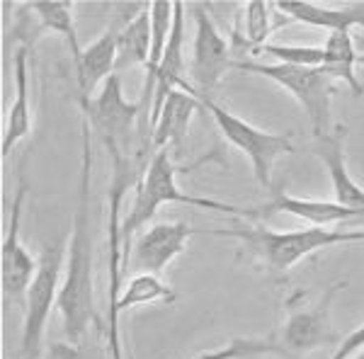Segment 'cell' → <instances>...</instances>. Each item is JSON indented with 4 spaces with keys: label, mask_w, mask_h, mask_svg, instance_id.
Masks as SVG:
<instances>
[{
    "label": "cell",
    "mask_w": 364,
    "mask_h": 359,
    "mask_svg": "<svg viewBox=\"0 0 364 359\" xmlns=\"http://www.w3.org/2000/svg\"><path fill=\"white\" fill-rule=\"evenodd\" d=\"M78 192H75L73 223H70L68 255L63 284L58 294V314L68 343H83L87 331L97 326L95 306V240H92V132L83 122Z\"/></svg>",
    "instance_id": "1"
},
{
    "label": "cell",
    "mask_w": 364,
    "mask_h": 359,
    "mask_svg": "<svg viewBox=\"0 0 364 359\" xmlns=\"http://www.w3.org/2000/svg\"><path fill=\"white\" fill-rule=\"evenodd\" d=\"M216 238H231L240 245V252L250 257L257 267L267 272L284 274L301 262L304 257L318 250L333 248L340 243H364V228L357 231H336V228H291V231H274L262 223L257 226H233V228H211L204 231Z\"/></svg>",
    "instance_id": "2"
},
{
    "label": "cell",
    "mask_w": 364,
    "mask_h": 359,
    "mask_svg": "<svg viewBox=\"0 0 364 359\" xmlns=\"http://www.w3.org/2000/svg\"><path fill=\"white\" fill-rule=\"evenodd\" d=\"M163 204H187V207L197 209H209V211H224V214L233 216H245V219H255L250 209L233 207V204L219 202L211 197H197L185 190H180L178 185V166L173 163V151L170 149H158L154 153L146 170L144 180L139 182V187L134 190V202L122 221V248H124V272L129 267V252L136 240V233L156 216V211Z\"/></svg>",
    "instance_id": "3"
},
{
    "label": "cell",
    "mask_w": 364,
    "mask_h": 359,
    "mask_svg": "<svg viewBox=\"0 0 364 359\" xmlns=\"http://www.w3.org/2000/svg\"><path fill=\"white\" fill-rule=\"evenodd\" d=\"M83 112V122L92 136L100 139L105 151H134L141 146H154V127L144 119L139 100H127L122 90V75L114 73L95 97H75ZM156 149V146H154Z\"/></svg>",
    "instance_id": "4"
},
{
    "label": "cell",
    "mask_w": 364,
    "mask_h": 359,
    "mask_svg": "<svg viewBox=\"0 0 364 359\" xmlns=\"http://www.w3.org/2000/svg\"><path fill=\"white\" fill-rule=\"evenodd\" d=\"M348 282H336L326 286L323 296L316 304H309L306 291H296L284 304V321L274 333H269V343L274 347V355L296 359L306 357L321 347L336 345L338 333L331 321V306L338 291L345 289Z\"/></svg>",
    "instance_id": "5"
},
{
    "label": "cell",
    "mask_w": 364,
    "mask_h": 359,
    "mask_svg": "<svg viewBox=\"0 0 364 359\" xmlns=\"http://www.w3.org/2000/svg\"><path fill=\"white\" fill-rule=\"evenodd\" d=\"M233 68L272 80L282 90L289 92L301 105V109L306 112L314 136L331 132L336 127L333 124V95H338V80L323 66L309 68V66H284V63L236 61Z\"/></svg>",
    "instance_id": "6"
},
{
    "label": "cell",
    "mask_w": 364,
    "mask_h": 359,
    "mask_svg": "<svg viewBox=\"0 0 364 359\" xmlns=\"http://www.w3.org/2000/svg\"><path fill=\"white\" fill-rule=\"evenodd\" d=\"M37 274L25 296V321H22L20 347L17 359H42L44 357V335L51 309L58 306L61 294V272L66 267V243H46L37 257Z\"/></svg>",
    "instance_id": "7"
},
{
    "label": "cell",
    "mask_w": 364,
    "mask_h": 359,
    "mask_svg": "<svg viewBox=\"0 0 364 359\" xmlns=\"http://www.w3.org/2000/svg\"><path fill=\"white\" fill-rule=\"evenodd\" d=\"M202 105H204V112H209L211 119L216 122L221 136L250 161L252 175H255L257 185L272 190L274 163H277L282 156L294 153L291 134L265 132V129L252 127L250 122L240 119L238 114H233L231 109H226L224 105H219L216 100H209V102H202Z\"/></svg>",
    "instance_id": "8"
},
{
    "label": "cell",
    "mask_w": 364,
    "mask_h": 359,
    "mask_svg": "<svg viewBox=\"0 0 364 359\" xmlns=\"http://www.w3.org/2000/svg\"><path fill=\"white\" fill-rule=\"evenodd\" d=\"M187 10L195 17V39H192L190 58V85L202 102L214 100L219 85L224 83L226 73L236 66L233 46L228 34L214 22L209 8L204 3H187Z\"/></svg>",
    "instance_id": "9"
},
{
    "label": "cell",
    "mask_w": 364,
    "mask_h": 359,
    "mask_svg": "<svg viewBox=\"0 0 364 359\" xmlns=\"http://www.w3.org/2000/svg\"><path fill=\"white\" fill-rule=\"evenodd\" d=\"M46 32L58 34L68 44L70 63L80 61L83 46L78 42V29H75L73 0H29V3L15 5V25L10 29V34L20 42V46L32 51L34 44Z\"/></svg>",
    "instance_id": "10"
},
{
    "label": "cell",
    "mask_w": 364,
    "mask_h": 359,
    "mask_svg": "<svg viewBox=\"0 0 364 359\" xmlns=\"http://www.w3.org/2000/svg\"><path fill=\"white\" fill-rule=\"evenodd\" d=\"M27 187L20 182L15 190L13 204H10V223L8 233L3 238V248H0V289H3V299L13 306H25L27 289L32 284L34 274H37V260L29 255L27 245L20 238V221L22 209H25Z\"/></svg>",
    "instance_id": "11"
},
{
    "label": "cell",
    "mask_w": 364,
    "mask_h": 359,
    "mask_svg": "<svg viewBox=\"0 0 364 359\" xmlns=\"http://www.w3.org/2000/svg\"><path fill=\"white\" fill-rule=\"evenodd\" d=\"M195 233H202V231L185 221L154 223V226L146 228V231L134 240L132 252H129V267L136 269V274L161 277L163 269L187 250V240Z\"/></svg>",
    "instance_id": "12"
},
{
    "label": "cell",
    "mask_w": 364,
    "mask_h": 359,
    "mask_svg": "<svg viewBox=\"0 0 364 359\" xmlns=\"http://www.w3.org/2000/svg\"><path fill=\"white\" fill-rule=\"evenodd\" d=\"M345 144H348V127L336 124L331 132L314 136L311 151H314V156L323 163L328 178H331L336 202L343 204V207L364 211V187L350 175Z\"/></svg>",
    "instance_id": "13"
},
{
    "label": "cell",
    "mask_w": 364,
    "mask_h": 359,
    "mask_svg": "<svg viewBox=\"0 0 364 359\" xmlns=\"http://www.w3.org/2000/svg\"><path fill=\"white\" fill-rule=\"evenodd\" d=\"M269 202H265L262 207H255L252 214H255L257 221L267 219L272 214H289L296 216V219L311 223L316 228H331L336 223H348V221H362L364 211L360 209H350L338 204L336 199L333 202H326V199H306V197H294L284 190V187H277V190H269Z\"/></svg>",
    "instance_id": "14"
},
{
    "label": "cell",
    "mask_w": 364,
    "mask_h": 359,
    "mask_svg": "<svg viewBox=\"0 0 364 359\" xmlns=\"http://www.w3.org/2000/svg\"><path fill=\"white\" fill-rule=\"evenodd\" d=\"M284 25L321 27L331 32H352L360 27L364 32V0L360 3H311V0H282L274 3Z\"/></svg>",
    "instance_id": "15"
},
{
    "label": "cell",
    "mask_w": 364,
    "mask_h": 359,
    "mask_svg": "<svg viewBox=\"0 0 364 359\" xmlns=\"http://www.w3.org/2000/svg\"><path fill=\"white\" fill-rule=\"evenodd\" d=\"M124 15L112 17L107 29L100 34L95 42L83 49L80 61L73 63L75 85H78L75 97H92V90L97 85H105L109 75L117 73V37H119V29L124 25Z\"/></svg>",
    "instance_id": "16"
},
{
    "label": "cell",
    "mask_w": 364,
    "mask_h": 359,
    "mask_svg": "<svg viewBox=\"0 0 364 359\" xmlns=\"http://www.w3.org/2000/svg\"><path fill=\"white\" fill-rule=\"evenodd\" d=\"M185 10L187 5L175 0V15H173V29H170L168 49L163 56L161 70H158V83H156V100L154 109H151V127H156L158 114H161L163 105L173 90L195 92L190 80L185 78Z\"/></svg>",
    "instance_id": "17"
},
{
    "label": "cell",
    "mask_w": 364,
    "mask_h": 359,
    "mask_svg": "<svg viewBox=\"0 0 364 359\" xmlns=\"http://www.w3.org/2000/svg\"><path fill=\"white\" fill-rule=\"evenodd\" d=\"M29 56L32 51L25 46H17L13 54V78H15V95L8 109L3 139H0V156L8 158L10 151L32 134V102H29Z\"/></svg>",
    "instance_id": "18"
},
{
    "label": "cell",
    "mask_w": 364,
    "mask_h": 359,
    "mask_svg": "<svg viewBox=\"0 0 364 359\" xmlns=\"http://www.w3.org/2000/svg\"><path fill=\"white\" fill-rule=\"evenodd\" d=\"M199 109H204V105L195 92H185V90L170 92L154 127L156 151L170 149L173 153H178L182 149V144L187 141L190 124Z\"/></svg>",
    "instance_id": "19"
},
{
    "label": "cell",
    "mask_w": 364,
    "mask_h": 359,
    "mask_svg": "<svg viewBox=\"0 0 364 359\" xmlns=\"http://www.w3.org/2000/svg\"><path fill=\"white\" fill-rule=\"evenodd\" d=\"M151 37H154L151 5H141L132 17H127L117 37V73H124L134 66L146 68L151 54Z\"/></svg>",
    "instance_id": "20"
},
{
    "label": "cell",
    "mask_w": 364,
    "mask_h": 359,
    "mask_svg": "<svg viewBox=\"0 0 364 359\" xmlns=\"http://www.w3.org/2000/svg\"><path fill=\"white\" fill-rule=\"evenodd\" d=\"M323 54H326V61H323V68L338 80V83H345L352 90L355 97L364 95V85L360 83L355 73V66L362 63V56L357 51V42L352 37V32H331L323 42Z\"/></svg>",
    "instance_id": "21"
},
{
    "label": "cell",
    "mask_w": 364,
    "mask_h": 359,
    "mask_svg": "<svg viewBox=\"0 0 364 359\" xmlns=\"http://www.w3.org/2000/svg\"><path fill=\"white\" fill-rule=\"evenodd\" d=\"M257 56H272L277 58V63L284 66H323L326 54H323V46H299V44H265Z\"/></svg>",
    "instance_id": "22"
},
{
    "label": "cell",
    "mask_w": 364,
    "mask_h": 359,
    "mask_svg": "<svg viewBox=\"0 0 364 359\" xmlns=\"http://www.w3.org/2000/svg\"><path fill=\"white\" fill-rule=\"evenodd\" d=\"M42 359H112L109 347H102L100 343H68V340H56L46 347Z\"/></svg>",
    "instance_id": "23"
},
{
    "label": "cell",
    "mask_w": 364,
    "mask_h": 359,
    "mask_svg": "<svg viewBox=\"0 0 364 359\" xmlns=\"http://www.w3.org/2000/svg\"><path fill=\"white\" fill-rule=\"evenodd\" d=\"M360 350H364V323L360 328H355L348 338L343 340L338 347H336V352H333V357L331 359H350L352 355H357Z\"/></svg>",
    "instance_id": "24"
},
{
    "label": "cell",
    "mask_w": 364,
    "mask_h": 359,
    "mask_svg": "<svg viewBox=\"0 0 364 359\" xmlns=\"http://www.w3.org/2000/svg\"><path fill=\"white\" fill-rule=\"evenodd\" d=\"M350 359H364V350H360V352H357V355H352Z\"/></svg>",
    "instance_id": "25"
},
{
    "label": "cell",
    "mask_w": 364,
    "mask_h": 359,
    "mask_svg": "<svg viewBox=\"0 0 364 359\" xmlns=\"http://www.w3.org/2000/svg\"><path fill=\"white\" fill-rule=\"evenodd\" d=\"M362 63H364V56H362Z\"/></svg>",
    "instance_id": "26"
}]
</instances>
